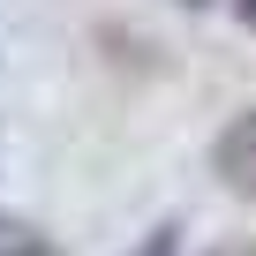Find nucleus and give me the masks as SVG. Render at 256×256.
<instances>
[{
	"mask_svg": "<svg viewBox=\"0 0 256 256\" xmlns=\"http://www.w3.org/2000/svg\"><path fill=\"white\" fill-rule=\"evenodd\" d=\"M211 174H218L226 196H241V204L256 211V106L234 113V120L218 128V144H211Z\"/></svg>",
	"mask_w": 256,
	"mask_h": 256,
	"instance_id": "obj_1",
	"label": "nucleus"
},
{
	"mask_svg": "<svg viewBox=\"0 0 256 256\" xmlns=\"http://www.w3.org/2000/svg\"><path fill=\"white\" fill-rule=\"evenodd\" d=\"M0 256H60L30 218H16V211H0Z\"/></svg>",
	"mask_w": 256,
	"mask_h": 256,
	"instance_id": "obj_2",
	"label": "nucleus"
},
{
	"mask_svg": "<svg viewBox=\"0 0 256 256\" xmlns=\"http://www.w3.org/2000/svg\"><path fill=\"white\" fill-rule=\"evenodd\" d=\"M234 16H241V23H248V30H256V0H234Z\"/></svg>",
	"mask_w": 256,
	"mask_h": 256,
	"instance_id": "obj_5",
	"label": "nucleus"
},
{
	"mask_svg": "<svg viewBox=\"0 0 256 256\" xmlns=\"http://www.w3.org/2000/svg\"><path fill=\"white\" fill-rule=\"evenodd\" d=\"M204 256H256V241H226V248H204Z\"/></svg>",
	"mask_w": 256,
	"mask_h": 256,
	"instance_id": "obj_4",
	"label": "nucleus"
},
{
	"mask_svg": "<svg viewBox=\"0 0 256 256\" xmlns=\"http://www.w3.org/2000/svg\"><path fill=\"white\" fill-rule=\"evenodd\" d=\"M174 248H181V226H151V241H144L136 256H174Z\"/></svg>",
	"mask_w": 256,
	"mask_h": 256,
	"instance_id": "obj_3",
	"label": "nucleus"
},
{
	"mask_svg": "<svg viewBox=\"0 0 256 256\" xmlns=\"http://www.w3.org/2000/svg\"><path fill=\"white\" fill-rule=\"evenodd\" d=\"M188 8H204V0H188Z\"/></svg>",
	"mask_w": 256,
	"mask_h": 256,
	"instance_id": "obj_6",
	"label": "nucleus"
}]
</instances>
